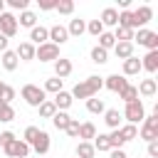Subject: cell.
Instances as JSON below:
<instances>
[{"label": "cell", "instance_id": "obj_14", "mask_svg": "<svg viewBox=\"0 0 158 158\" xmlns=\"http://www.w3.org/2000/svg\"><path fill=\"white\" fill-rule=\"evenodd\" d=\"M0 62H2V69H5V72H15V69L20 67V59H17L15 49H5L2 57H0Z\"/></svg>", "mask_w": 158, "mask_h": 158}, {"label": "cell", "instance_id": "obj_41", "mask_svg": "<svg viewBox=\"0 0 158 158\" xmlns=\"http://www.w3.org/2000/svg\"><path fill=\"white\" fill-rule=\"evenodd\" d=\"M37 133H40V128H37V126H27V128H25V133H22V141H25L27 146H32V143H35V138H37Z\"/></svg>", "mask_w": 158, "mask_h": 158}, {"label": "cell", "instance_id": "obj_25", "mask_svg": "<svg viewBox=\"0 0 158 158\" xmlns=\"http://www.w3.org/2000/svg\"><path fill=\"white\" fill-rule=\"evenodd\" d=\"M104 123L114 131V128H118L121 126V114H118V109H106L104 111Z\"/></svg>", "mask_w": 158, "mask_h": 158}, {"label": "cell", "instance_id": "obj_13", "mask_svg": "<svg viewBox=\"0 0 158 158\" xmlns=\"http://www.w3.org/2000/svg\"><path fill=\"white\" fill-rule=\"evenodd\" d=\"M99 22L104 25V30H106V27H116V25H118V10H116V7H104Z\"/></svg>", "mask_w": 158, "mask_h": 158}, {"label": "cell", "instance_id": "obj_30", "mask_svg": "<svg viewBox=\"0 0 158 158\" xmlns=\"http://www.w3.org/2000/svg\"><path fill=\"white\" fill-rule=\"evenodd\" d=\"M69 121H72V116H69L67 111H57V114L52 116V126L59 128V131H64V128L69 126Z\"/></svg>", "mask_w": 158, "mask_h": 158}, {"label": "cell", "instance_id": "obj_33", "mask_svg": "<svg viewBox=\"0 0 158 158\" xmlns=\"http://www.w3.org/2000/svg\"><path fill=\"white\" fill-rule=\"evenodd\" d=\"M114 44H116L114 32H106V30H104V32L99 35V44H96V47H101V49H106V52H109V49H114Z\"/></svg>", "mask_w": 158, "mask_h": 158}, {"label": "cell", "instance_id": "obj_11", "mask_svg": "<svg viewBox=\"0 0 158 158\" xmlns=\"http://www.w3.org/2000/svg\"><path fill=\"white\" fill-rule=\"evenodd\" d=\"M126 84H128V79H126L123 74H109V77H104V86H106L109 91H116V94H118Z\"/></svg>", "mask_w": 158, "mask_h": 158}, {"label": "cell", "instance_id": "obj_46", "mask_svg": "<svg viewBox=\"0 0 158 158\" xmlns=\"http://www.w3.org/2000/svg\"><path fill=\"white\" fill-rule=\"evenodd\" d=\"M12 99H15V89L5 84V89H2V96H0V101H5V104H10Z\"/></svg>", "mask_w": 158, "mask_h": 158}, {"label": "cell", "instance_id": "obj_44", "mask_svg": "<svg viewBox=\"0 0 158 158\" xmlns=\"http://www.w3.org/2000/svg\"><path fill=\"white\" fill-rule=\"evenodd\" d=\"M64 131H67V136H69V138H77V136H79V118H72V121H69V126H67Z\"/></svg>", "mask_w": 158, "mask_h": 158}, {"label": "cell", "instance_id": "obj_15", "mask_svg": "<svg viewBox=\"0 0 158 158\" xmlns=\"http://www.w3.org/2000/svg\"><path fill=\"white\" fill-rule=\"evenodd\" d=\"M141 69H146V72H151V74L158 72V49L146 52V57L141 59Z\"/></svg>", "mask_w": 158, "mask_h": 158}, {"label": "cell", "instance_id": "obj_50", "mask_svg": "<svg viewBox=\"0 0 158 158\" xmlns=\"http://www.w3.org/2000/svg\"><path fill=\"white\" fill-rule=\"evenodd\" d=\"M109 158H128V156H126L123 148H111V151H109Z\"/></svg>", "mask_w": 158, "mask_h": 158}, {"label": "cell", "instance_id": "obj_10", "mask_svg": "<svg viewBox=\"0 0 158 158\" xmlns=\"http://www.w3.org/2000/svg\"><path fill=\"white\" fill-rule=\"evenodd\" d=\"M30 44H35V47H40V44H44V42H49V30L47 27H42V25H35L32 30H30V40H27Z\"/></svg>", "mask_w": 158, "mask_h": 158}, {"label": "cell", "instance_id": "obj_39", "mask_svg": "<svg viewBox=\"0 0 158 158\" xmlns=\"http://www.w3.org/2000/svg\"><path fill=\"white\" fill-rule=\"evenodd\" d=\"M84 81L89 84V89H91L94 94H99V89H104V77H96V74H91V77H86Z\"/></svg>", "mask_w": 158, "mask_h": 158}, {"label": "cell", "instance_id": "obj_5", "mask_svg": "<svg viewBox=\"0 0 158 158\" xmlns=\"http://www.w3.org/2000/svg\"><path fill=\"white\" fill-rule=\"evenodd\" d=\"M17 30H20V27H17V15H12V12L5 10V12L0 15V35H5V37L10 40V37L17 35Z\"/></svg>", "mask_w": 158, "mask_h": 158}, {"label": "cell", "instance_id": "obj_16", "mask_svg": "<svg viewBox=\"0 0 158 158\" xmlns=\"http://www.w3.org/2000/svg\"><path fill=\"white\" fill-rule=\"evenodd\" d=\"M52 104H54V109H57V111H67V109L74 104V99H72V94H69V91H64V89H62L59 94H54Z\"/></svg>", "mask_w": 158, "mask_h": 158}, {"label": "cell", "instance_id": "obj_6", "mask_svg": "<svg viewBox=\"0 0 158 158\" xmlns=\"http://www.w3.org/2000/svg\"><path fill=\"white\" fill-rule=\"evenodd\" d=\"M30 151H32V148H30L22 138H15L10 146H5V148H2V153H5L7 158H27V156H30Z\"/></svg>", "mask_w": 158, "mask_h": 158}, {"label": "cell", "instance_id": "obj_45", "mask_svg": "<svg viewBox=\"0 0 158 158\" xmlns=\"http://www.w3.org/2000/svg\"><path fill=\"white\" fill-rule=\"evenodd\" d=\"M15 138H17V136H15L12 131H2V133H0V148H5V146H10V143H12Z\"/></svg>", "mask_w": 158, "mask_h": 158}, {"label": "cell", "instance_id": "obj_27", "mask_svg": "<svg viewBox=\"0 0 158 158\" xmlns=\"http://www.w3.org/2000/svg\"><path fill=\"white\" fill-rule=\"evenodd\" d=\"M118 99L123 101V104H131V101H138V89L133 86V84H126L121 91H118Z\"/></svg>", "mask_w": 158, "mask_h": 158}, {"label": "cell", "instance_id": "obj_21", "mask_svg": "<svg viewBox=\"0 0 158 158\" xmlns=\"http://www.w3.org/2000/svg\"><path fill=\"white\" fill-rule=\"evenodd\" d=\"M94 136H96V126H94L91 121H84V123H79V136H77V138H81V141L91 143V141H94Z\"/></svg>", "mask_w": 158, "mask_h": 158}, {"label": "cell", "instance_id": "obj_9", "mask_svg": "<svg viewBox=\"0 0 158 158\" xmlns=\"http://www.w3.org/2000/svg\"><path fill=\"white\" fill-rule=\"evenodd\" d=\"M47 30H49V42L57 44V47H62V44L69 40V32H67L64 25H52V27H47Z\"/></svg>", "mask_w": 158, "mask_h": 158}, {"label": "cell", "instance_id": "obj_24", "mask_svg": "<svg viewBox=\"0 0 158 158\" xmlns=\"http://www.w3.org/2000/svg\"><path fill=\"white\" fill-rule=\"evenodd\" d=\"M138 72H141V59H138V57L123 59V77H136Z\"/></svg>", "mask_w": 158, "mask_h": 158}, {"label": "cell", "instance_id": "obj_37", "mask_svg": "<svg viewBox=\"0 0 158 158\" xmlns=\"http://www.w3.org/2000/svg\"><path fill=\"white\" fill-rule=\"evenodd\" d=\"M91 62L94 64H106L109 62V52L101 47H91Z\"/></svg>", "mask_w": 158, "mask_h": 158}, {"label": "cell", "instance_id": "obj_28", "mask_svg": "<svg viewBox=\"0 0 158 158\" xmlns=\"http://www.w3.org/2000/svg\"><path fill=\"white\" fill-rule=\"evenodd\" d=\"M94 156H96V151H94L91 143H86V141H79V143H77L74 158H94Z\"/></svg>", "mask_w": 158, "mask_h": 158}, {"label": "cell", "instance_id": "obj_40", "mask_svg": "<svg viewBox=\"0 0 158 158\" xmlns=\"http://www.w3.org/2000/svg\"><path fill=\"white\" fill-rule=\"evenodd\" d=\"M5 5H7L10 10H17V12L30 10V0H5Z\"/></svg>", "mask_w": 158, "mask_h": 158}, {"label": "cell", "instance_id": "obj_22", "mask_svg": "<svg viewBox=\"0 0 158 158\" xmlns=\"http://www.w3.org/2000/svg\"><path fill=\"white\" fill-rule=\"evenodd\" d=\"M91 146H94V151H96V153H109V151H111V141H109V133H99V136H94Z\"/></svg>", "mask_w": 158, "mask_h": 158}, {"label": "cell", "instance_id": "obj_49", "mask_svg": "<svg viewBox=\"0 0 158 158\" xmlns=\"http://www.w3.org/2000/svg\"><path fill=\"white\" fill-rule=\"evenodd\" d=\"M146 151H148V156H151V158H158V141H151Z\"/></svg>", "mask_w": 158, "mask_h": 158}, {"label": "cell", "instance_id": "obj_34", "mask_svg": "<svg viewBox=\"0 0 158 158\" xmlns=\"http://www.w3.org/2000/svg\"><path fill=\"white\" fill-rule=\"evenodd\" d=\"M42 91H44V94H59V91H62V79H57V77H49V79L44 81Z\"/></svg>", "mask_w": 158, "mask_h": 158}, {"label": "cell", "instance_id": "obj_20", "mask_svg": "<svg viewBox=\"0 0 158 158\" xmlns=\"http://www.w3.org/2000/svg\"><path fill=\"white\" fill-rule=\"evenodd\" d=\"M69 94H72V99H91V96H96V94L89 89V84H86V81L74 84V89H72Z\"/></svg>", "mask_w": 158, "mask_h": 158}, {"label": "cell", "instance_id": "obj_12", "mask_svg": "<svg viewBox=\"0 0 158 158\" xmlns=\"http://www.w3.org/2000/svg\"><path fill=\"white\" fill-rule=\"evenodd\" d=\"M72 69H74V67H72V59H67V57H59V59L54 62V77L62 79V81L72 74Z\"/></svg>", "mask_w": 158, "mask_h": 158}, {"label": "cell", "instance_id": "obj_35", "mask_svg": "<svg viewBox=\"0 0 158 158\" xmlns=\"http://www.w3.org/2000/svg\"><path fill=\"white\" fill-rule=\"evenodd\" d=\"M138 136H141L146 143L158 141V128H153V126H141V128H138Z\"/></svg>", "mask_w": 158, "mask_h": 158}, {"label": "cell", "instance_id": "obj_1", "mask_svg": "<svg viewBox=\"0 0 158 158\" xmlns=\"http://www.w3.org/2000/svg\"><path fill=\"white\" fill-rule=\"evenodd\" d=\"M20 96L25 99V104H27V106H35V109L47 99V94H44V91H42V86H37V84H25V86L20 89Z\"/></svg>", "mask_w": 158, "mask_h": 158}, {"label": "cell", "instance_id": "obj_32", "mask_svg": "<svg viewBox=\"0 0 158 158\" xmlns=\"http://www.w3.org/2000/svg\"><path fill=\"white\" fill-rule=\"evenodd\" d=\"M118 133H121L123 141H133V138H138V126H133V123H123V126H118Z\"/></svg>", "mask_w": 158, "mask_h": 158}, {"label": "cell", "instance_id": "obj_47", "mask_svg": "<svg viewBox=\"0 0 158 158\" xmlns=\"http://www.w3.org/2000/svg\"><path fill=\"white\" fill-rule=\"evenodd\" d=\"M141 123H143V126H153V128H158V114L153 111V114H151V116H146Z\"/></svg>", "mask_w": 158, "mask_h": 158}, {"label": "cell", "instance_id": "obj_7", "mask_svg": "<svg viewBox=\"0 0 158 158\" xmlns=\"http://www.w3.org/2000/svg\"><path fill=\"white\" fill-rule=\"evenodd\" d=\"M133 12V22H136V30H141V27H146L148 22H151V17H153V10H151V5H138L136 10H131Z\"/></svg>", "mask_w": 158, "mask_h": 158}, {"label": "cell", "instance_id": "obj_56", "mask_svg": "<svg viewBox=\"0 0 158 158\" xmlns=\"http://www.w3.org/2000/svg\"><path fill=\"white\" fill-rule=\"evenodd\" d=\"M37 158H42V156H37Z\"/></svg>", "mask_w": 158, "mask_h": 158}, {"label": "cell", "instance_id": "obj_48", "mask_svg": "<svg viewBox=\"0 0 158 158\" xmlns=\"http://www.w3.org/2000/svg\"><path fill=\"white\" fill-rule=\"evenodd\" d=\"M54 5H57V0H40V10H44V12L54 10Z\"/></svg>", "mask_w": 158, "mask_h": 158}, {"label": "cell", "instance_id": "obj_19", "mask_svg": "<svg viewBox=\"0 0 158 158\" xmlns=\"http://www.w3.org/2000/svg\"><path fill=\"white\" fill-rule=\"evenodd\" d=\"M67 32H69V37H81V35L86 32V22H84L81 17H74V20H69Z\"/></svg>", "mask_w": 158, "mask_h": 158}, {"label": "cell", "instance_id": "obj_17", "mask_svg": "<svg viewBox=\"0 0 158 158\" xmlns=\"http://www.w3.org/2000/svg\"><path fill=\"white\" fill-rule=\"evenodd\" d=\"M15 54H17L20 62H32V59H35V44H30V42H20L17 49H15Z\"/></svg>", "mask_w": 158, "mask_h": 158}, {"label": "cell", "instance_id": "obj_52", "mask_svg": "<svg viewBox=\"0 0 158 158\" xmlns=\"http://www.w3.org/2000/svg\"><path fill=\"white\" fill-rule=\"evenodd\" d=\"M118 5H121V10H128L131 7V0H118Z\"/></svg>", "mask_w": 158, "mask_h": 158}, {"label": "cell", "instance_id": "obj_38", "mask_svg": "<svg viewBox=\"0 0 158 158\" xmlns=\"http://www.w3.org/2000/svg\"><path fill=\"white\" fill-rule=\"evenodd\" d=\"M54 10H57L59 15H72V12H74V0H57Z\"/></svg>", "mask_w": 158, "mask_h": 158}, {"label": "cell", "instance_id": "obj_54", "mask_svg": "<svg viewBox=\"0 0 158 158\" xmlns=\"http://www.w3.org/2000/svg\"><path fill=\"white\" fill-rule=\"evenodd\" d=\"M2 89H5V81H0V96H2Z\"/></svg>", "mask_w": 158, "mask_h": 158}, {"label": "cell", "instance_id": "obj_8", "mask_svg": "<svg viewBox=\"0 0 158 158\" xmlns=\"http://www.w3.org/2000/svg\"><path fill=\"white\" fill-rule=\"evenodd\" d=\"M49 146H52V141H49V133L40 128V133H37V138H35V143H32L30 148H32L37 156H42V158H44V156L49 153Z\"/></svg>", "mask_w": 158, "mask_h": 158}, {"label": "cell", "instance_id": "obj_43", "mask_svg": "<svg viewBox=\"0 0 158 158\" xmlns=\"http://www.w3.org/2000/svg\"><path fill=\"white\" fill-rule=\"evenodd\" d=\"M109 141H111V148H123V138H121V133H118V128H114L111 133H109Z\"/></svg>", "mask_w": 158, "mask_h": 158}, {"label": "cell", "instance_id": "obj_26", "mask_svg": "<svg viewBox=\"0 0 158 158\" xmlns=\"http://www.w3.org/2000/svg\"><path fill=\"white\" fill-rule=\"evenodd\" d=\"M35 25H37V15H35L32 10L20 12V17H17V27H27V30H32Z\"/></svg>", "mask_w": 158, "mask_h": 158}, {"label": "cell", "instance_id": "obj_42", "mask_svg": "<svg viewBox=\"0 0 158 158\" xmlns=\"http://www.w3.org/2000/svg\"><path fill=\"white\" fill-rule=\"evenodd\" d=\"M86 32L94 35V37H99V35L104 32V25H101L99 20H89V22H86Z\"/></svg>", "mask_w": 158, "mask_h": 158}, {"label": "cell", "instance_id": "obj_31", "mask_svg": "<svg viewBox=\"0 0 158 158\" xmlns=\"http://www.w3.org/2000/svg\"><path fill=\"white\" fill-rule=\"evenodd\" d=\"M37 111H40V118H52V116L57 114V109H54L52 99H44V101L37 106Z\"/></svg>", "mask_w": 158, "mask_h": 158}, {"label": "cell", "instance_id": "obj_36", "mask_svg": "<svg viewBox=\"0 0 158 158\" xmlns=\"http://www.w3.org/2000/svg\"><path fill=\"white\" fill-rule=\"evenodd\" d=\"M0 121H2V123L15 121V109H12L10 104H5V101H0Z\"/></svg>", "mask_w": 158, "mask_h": 158}, {"label": "cell", "instance_id": "obj_3", "mask_svg": "<svg viewBox=\"0 0 158 158\" xmlns=\"http://www.w3.org/2000/svg\"><path fill=\"white\" fill-rule=\"evenodd\" d=\"M133 42H138V44H141V47H146L148 52H151V49H158V32L141 27V30H136V32H133Z\"/></svg>", "mask_w": 158, "mask_h": 158}, {"label": "cell", "instance_id": "obj_23", "mask_svg": "<svg viewBox=\"0 0 158 158\" xmlns=\"http://www.w3.org/2000/svg\"><path fill=\"white\" fill-rule=\"evenodd\" d=\"M114 54H116L118 59L133 57V42H116V44H114Z\"/></svg>", "mask_w": 158, "mask_h": 158}, {"label": "cell", "instance_id": "obj_55", "mask_svg": "<svg viewBox=\"0 0 158 158\" xmlns=\"http://www.w3.org/2000/svg\"><path fill=\"white\" fill-rule=\"evenodd\" d=\"M0 153H2V148H0Z\"/></svg>", "mask_w": 158, "mask_h": 158}, {"label": "cell", "instance_id": "obj_29", "mask_svg": "<svg viewBox=\"0 0 158 158\" xmlns=\"http://www.w3.org/2000/svg\"><path fill=\"white\" fill-rule=\"evenodd\" d=\"M86 111L89 114H104L106 111V106H104V99H99V96H91V99H86Z\"/></svg>", "mask_w": 158, "mask_h": 158}, {"label": "cell", "instance_id": "obj_4", "mask_svg": "<svg viewBox=\"0 0 158 158\" xmlns=\"http://www.w3.org/2000/svg\"><path fill=\"white\" fill-rule=\"evenodd\" d=\"M35 59H40V62H57L59 59V47L52 44V42H44L40 47H35Z\"/></svg>", "mask_w": 158, "mask_h": 158}, {"label": "cell", "instance_id": "obj_53", "mask_svg": "<svg viewBox=\"0 0 158 158\" xmlns=\"http://www.w3.org/2000/svg\"><path fill=\"white\" fill-rule=\"evenodd\" d=\"M5 12V0H0V15Z\"/></svg>", "mask_w": 158, "mask_h": 158}, {"label": "cell", "instance_id": "obj_51", "mask_svg": "<svg viewBox=\"0 0 158 158\" xmlns=\"http://www.w3.org/2000/svg\"><path fill=\"white\" fill-rule=\"evenodd\" d=\"M7 44H10V40H7L5 35H0V54H2L5 49H7Z\"/></svg>", "mask_w": 158, "mask_h": 158}, {"label": "cell", "instance_id": "obj_2", "mask_svg": "<svg viewBox=\"0 0 158 158\" xmlns=\"http://www.w3.org/2000/svg\"><path fill=\"white\" fill-rule=\"evenodd\" d=\"M121 118H126V123H141L143 118H146V109H143V104H141V99L138 101H131V104H126V109H123V114H121Z\"/></svg>", "mask_w": 158, "mask_h": 158}, {"label": "cell", "instance_id": "obj_18", "mask_svg": "<svg viewBox=\"0 0 158 158\" xmlns=\"http://www.w3.org/2000/svg\"><path fill=\"white\" fill-rule=\"evenodd\" d=\"M136 89H138V94H141V96L151 99V96H156V91H158V81H156V79H143Z\"/></svg>", "mask_w": 158, "mask_h": 158}]
</instances>
